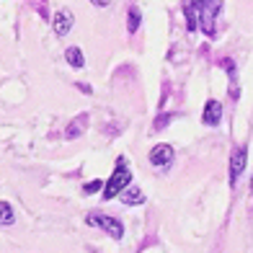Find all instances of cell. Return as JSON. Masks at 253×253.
<instances>
[{
  "mask_svg": "<svg viewBox=\"0 0 253 253\" xmlns=\"http://www.w3.org/2000/svg\"><path fill=\"white\" fill-rule=\"evenodd\" d=\"M194 13H197V21H199V29L207 34V37H214L217 34V16L222 10V0H189Z\"/></svg>",
  "mask_w": 253,
  "mask_h": 253,
  "instance_id": "obj_1",
  "label": "cell"
},
{
  "mask_svg": "<svg viewBox=\"0 0 253 253\" xmlns=\"http://www.w3.org/2000/svg\"><path fill=\"white\" fill-rule=\"evenodd\" d=\"M132 183V170H129V163H126V158H117V166L111 170V178L106 181V186H103V199H117L122 197V191L129 189Z\"/></svg>",
  "mask_w": 253,
  "mask_h": 253,
  "instance_id": "obj_2",
  "label": "cell"
},
{
  "mask_svg": "<svg viewBox=\"0 0 253 253\" xmlns=\"http://www.w3.org/2000/svg\"><path fill=\"white\" fill-rule=\"evenodd\" d=\"M85 225L98 227L101 233H106V235L114 238V240H122V238H124V225H122V220H117V217H111V214L90 212V214L85 217Z\"/></svg>",
  "mask_w": 253,
  "mask_h": 253,
  "instance_id": "obj_3",
  "label": "cell"
},
{
  "mask_svg": "<svg viewBox=\"0 0 253 253\" xmlns=\"http://www.w3.org/2000/svg\"><path fill=\"white\" fill-rule=\"evenodd\" d=\"M246 163H248V147L238 145L233 150V155H230V186H235L240 181V176H243V170H246Z\"/></svg>",
  "mask_w": 253,
  "mask_h": 253,
  "instance_id": "obj_4",
  "label": "cell"
},
{
  "mask_svg": "<svg viewBox=\"0 0 253 253\" xmlns=\"http://www.w3.org/2000/svg\"><path fill=\"white\" fill-rule=\"evenodd\" d=\"M52 26H54V34L57 37H67L70 34V29L75 26V16L70 8H60L57 13L52 16Z\"/></svg>",
  "mask_w": 253,
  "mask_h": 253,
  "instance_id": "obj_5",
  "label": "cell"
},
{
  "mask_svg": "<svg viewBox=\"0 0 253 253\" xmlns=\"http://www.w3.org/2000/svg\"><path fill=\"white\" fill-rule=\"evenodd\" d=\"M147 158H150V163L155 168H166V166H170V160H173V147H170L168 142H160V145L153 147Z\"/></svg>",
  "mask_w": 253,
  "mask_h": 253,
  "instance_id": "obj_6",
  "label": "cell"
},
{
  "mask_svg": "<svg viewBox=\"0 0 253 253\" xmlns=\"http://www.w3.org/2000/svg\"><path fill=\"white\" fill-rule=\"evenodd\" d=\"M202 122L207 124V126H217L222 122V103L220 101H214V98H210L204 103V111H202Z\"/></svg>",
  "mask_w": 253,
  "mask_h": 253,
  "instance_id": "obj_7",
  "label": "cell"
},
{
  "mask_svg": "<svg viewBox=\"0 0 253 253\" xmlns=\"http://www.w3.org/2000/svg\"><path fill=\"white\" fill-rule=\"evenodd\" d=\"M85 129H88V114L83 111V114H78V117L65 126V137H67V140H75V137H80Z\"/></svg>",
  "mask_w": 253,
  "mask_h": 253,
  "instance_id": "obj_8",
  "label": "cell"
},
{
  "mask_svg": "<svg viewBox=\"0 0 253 253\" xmlns=\"http://www.w3.org/2000/svg\"><path fill=\"white\" fill-rule=\"evenodd\" d=\"M122 204H126V207H140V204H145V191L137 189V186H129L126 191H122Z\"/></svg>",
  "mask_w": 253,
  "mask_h": 253,
  "instance_id": "obj_9",
  "label": "cell"
},
{
  "mask_svg": "<svg viewBox=\"0 0 253 253\" xmlns=\"http://www.w3.org/2000/svg\"><path fill=\"white\" fill-rule=\"evenodd\" d=\"M65 60L70 67H75V70H83L85 67V57H83V49L80 47H67L65 49Z\"/></svg>",
  "mask_w": 253,
  "mask_h": 253,
  "instance_id": "obj_10",
  "label": "cell"
},
{
  "mask_svg": "<svg viewBox=\"0 0 253 253\" xmlns=\"http://www.w3.org/2000/svg\"><path fill=\"white\" fill-rule=\"evenodd\" d=\"M16 222V212H13V207H10L8 202H0V225L8 227V225H13Z\"/></svg>",
  "mask_w": 253,
  "mask_h": 253,
  "instance_id": "obj_11",
  "label": "cell"
},
{
  "mask_svg": "<svg viewBox=\"0 0 253 253\" xmlns=\"http://www.w3.org/2000/svg\"><path fill=\"white\" fill-rule=\"evenodd\" d=\"M140 24H142L140 10H137V8H129V13H126V31H129V34H137V31H140Z\"/></svg>",
  "mask_w": 253,
  "mask_h": 253,
  "instance_id": "obj_12",
  "label": "cell"
},
{
  "mask_svg": "<svg viewBox=\"0 0 253 253\" xmlns=\"http://www.w3.org/2000/svg\"><path fill=\"white\" fill-rule=\"evenodd\" d=\"M183 18H186V29H189V31H197V29H199V21H197V13H194L191 3L183 5Z\"/></svg>",
  "mask_w": 253,
  "mask_h": 253,
  "instance_id": "obj_13",
  "label": "cell"
},
{
  "mask_svg": "<svg viewBox=\"0 0 253 253\" xmlns=\"http://www.w3.org/2000/svg\"><path fill=\"white\" fill-rule=\"evenodd\" d=\"M170 119H173V114H158V117H155V122H153V132L166 129V126L170 124Z\"/></svg>",
  "mask_w": 253,
  "mask_h": 253,
  "instance_id": "obj_14",
  "label": "cell"
},
{
  "mask_svg": "<svg viewBox=\"0 0 253 253\" xmlns=\"http://www.w3.org/2000/svg\"><path fill=\"white\" fill-rule=\"evenodd\" d=\"M103 183L101 178H93V181H88V183H83V194H96V191H103Z\"/></svg>",
  "mask_w": 253,
  "mask_h": 253,
  "instance_id": "obj_15",
  "label": "cell"
},
{
  "mask_svg": "<svg viewBox=\"0 0 253 253\" xmlns=\"http://www.w3.org/2000/svg\"><path fill=\"white\" fill-rule=\"evenodd\" d=\"M220 65H222V67H225V70H227V75H230V78H233V80H235V62H233V60H230V57H227V60H222Z\"/></svg>",
  "mask_w": 253,
  "mask_h": 253,
  "instance_id": "obj_16",
  "label": "cell"
},
{
  "mask_svg": "<svg viewBox=\"0 0 253 253\" xmlns=\"http://www.w3.org/2000/svg\"><path fill=\"white\" fill-rule=\"evenodd\" d=\"M78 88H80V90H83V93H85V96H90V93H93V88H90L88 83H78Z\"/></svg>",
  "mask_w": 253,
  "mask_h": 253,
  "instance_id": "obj_17",
  "label": "cell"
},
{
  "mask_svg": "<svg viewBox=\"0 0 253 253\" xmlns=\"http://www.w3.org/2000/svg\"><path fill=\"white\" fill-rule=\"evenodd\" d=\"M90 3H93V5H101V8H103V5H109V0H90Z\"/></svg>",
  "mask_w": 253,
  "mask_h": 253,
  "instance_id": "obj_18",
  "label": "cell"
},
{
  "mask_svg": "<svg viewBox=\"0 0 253 253\" xmlns=\"http://www.w3.org/2000/svg\"><path fill=\"white\" fill-rule=\"evenodd\" d=\"M251 191H253V178H251Z\"/></svg>",
  "mask_w": 253,
  "mask_h": 253,
  "instance_id": "obj_19",
  "label": "cell"
}]
</instances>
